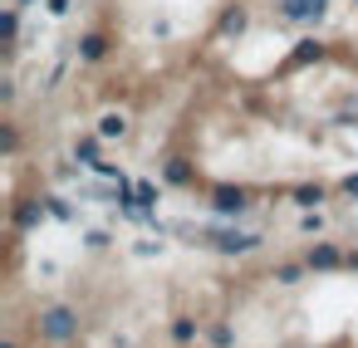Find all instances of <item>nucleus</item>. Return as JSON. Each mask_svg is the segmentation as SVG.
Wrapping results in <instances>:
<instances>
[{
  "mask_svg": "<svg viewBox=\"0 0 358 348\" xmlns=\"http://www.w3.org/2000/svg\"><path fill=\"white\" fill-rule=\"evenodd\" d=\"M40 328H45V338H69L79 328V319L69 309H50V314H40Z\"/></svg>",
  "mask_w": 358,
  "mask_h": 348,
  "instance_id": "f257e3e1",
  "label": "nucleus"
},
{
  "mask_svg": "<svg viewBox=\"0 0 358 348\" xmlns=\"http://www.w3.org/2000/svg\"><path fill=\"white\" fill-rule=\"evenodd\" d=\"M324 0H285V20H304V15H319Z\"/></svg>",
  "mask_w": 358,
  "mask_h": 348,
  "instance_id": "f03ea898",
  "label": "nucleus"
},
{
  "mask_svg": "<svg viewBox=\"0 0 358 348\" xmlns=\"http://www.w3.org/2000/svg\"><path fill=\"white\" fill-rule=\"evenodd\" d=\"M99 133H103V138H123V133H128V118H123V113H103V118H99Z\"/></svg>",
  "mask_w": 358,
  "mask_h": 348,
  "instance_id": "7ed1b4c3",
  "label": "nucleus"
},
{
  "mask_svg": "<svg viewBox=\"0 0 358 348\" xmlns=\"http://www.w3.org/2000/svg\"><path fill=\"white\" fill-rule=\"evenodd\" d=\"M309 265H314V270H334V265H338V250H334V245H319V250L309 255Z\"/></svg>",
  "mask_w": 358,
  "mask_h": 348,
  "instance_id": "20e7f679",
  "label": "nucleus"
},
{
  "mask_svg": "<svg viewBox=\"0 0 358 348\" xmlns=\"http://www.w3.org/2000/svg\"><path fill=\"white\" fill-rule=\"evenodd\" d=\"M74 157L94 167V162H99V143H94V138H79V143H74Z\"/></svg>",
  "mask_w": 358,
  "mask_h": 348,
  "instance_id": "39448f33",
  "label": "nucleus"
},
{
  "mask_svg": "<svg viewBox=\"0 0 358 348\" xmlns=\"http://www.w3.org/2000/svg\"><path fill=\"white\" fill-rule=\"evenodd\" d=\"M245 206V191H216V211H241Z\"/></svg>",
  "mask_w": 358,
  "mask_h": 348,
  "instance_id": "423d86ee",
  "label": "nucleus"
},
{
  "mask_svg": "<svg viewBox=\"0 0 358 348\" xmlns=\"http://www.w3.org/2000/svg\"><path fill=\"white\" fill-rule=\"evenodd\" d=\"M99 55H103V35H89L84 40V59H99Z\"/></svg>",
  "mask_w": 358,
  "mask_h": 348,
  "instance_id": "0eeeda50",
  "label": "nucleus"
},
{
  "mask_svg": "<svg viewBox=\"0 0 358 348\" xmlns=\"http://www.w3.org/2000/svg\"><path fill=\"white\" fill-rule=\"evenodd\" d=\"M172 333H177L182 343H187V338H196V328H192V319H177V324H172Z\"/></svg>",
  "mask_w": 358,
  "mask_h": 348,
  "instance_id": "6e6552de",
  "label": "nucleus"
},
{
  "mask_svg": "<svg viewBox=\"0 0 358 348\" xmlns=\"http://www.w3.org/2000/svg\"><path fill=\"white\" fill-rule=\"evenodd\" d=\"M319 196H324V191H319V187H304V191H299V206H314V201H319Z\"/></svg>",
  "mask_w": 358,
  "mask_h": 348,
  "instance_id": "1a4fd4ad",
  "label": "nucleus"
},
{
  "mask_svg": "<svg viewBox=\"0 0 358 348\" xmlns=\"http://www.w3.org/2000/svg\"><path fill=\"white\" fill-rule=\"evenodd\" d=\"M275 280H280V284H294V280H299V270H294V265H280V275H275Z\"/></svg>",
  "mask_w": 358,
  "mask_h": 348,
  "instance_id": "9d476101",
  "label": "nucleus"
},
{
  "mask_svg": "<svg viewBox=\"0 0 358 348\" xmlns=\"http://www.w3.org/2000/svg\"><path fill=\"white\" fill-rule=\"evenodd\" d=\"M50 10H55V15H64V10H69V0H50Z\"/></svg>",
  "mask_w": 358,
  "mask_h": 348,
  "instance_id": "9b49d317",
  "label": "nucleus"
},
{
  "mask_svg": "<svg viewBox=\"0 0 358 348\" xmlns=\"http://www.w3.org/2000/svg\"><path fill=\"white\" fill-rule=\"evenodd\" d=\"M25 6H30V0H25Z\"/></svg>",
  "mask_w": 358,
  "mask_h": 348,
  "instance_id": "f8f14e48",
  "label": "nucleus"
}]
</instances>
